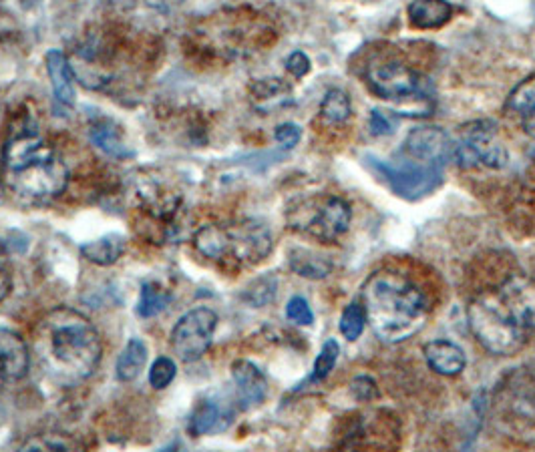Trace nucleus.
<instances>
[{"label":"nucleus","instance_id":"obj_16","mask_svg":"<svg viewBox=\"0 0 535 452\" xmlns=\"http://www.w3.org/2000/svg\"><path fill=\"white\" fill-rule=\"evenodd\" d=\"M453 5L449 0H411L407 9L409 23L419 31H433L445 27L453 19Z\"/></svg>","mask_w":535,"mask_h":452},{"label":"nucleus","instance_id":"obj_18","mask_svg":"<svg viewBox=\"0 0 535 452\" xmlns=\"http://www.w3.org/2000/svg\"><path fill=\"white\" fill-rule=\"evenodd\" d=\"M519 370V368H517ZM509 406L515 414L535 422V362L521 368L509 384Z\"/></svg>","mask_w":535,"mask_h":452},{"label":"nucleus","instance_id":"obj_24","mask_svg":"<svg viewBox=\"0 0 535 452\" xmlns=\"http://www.w3.org/2000/svg\"><path fill=\"white\" fill-rule=\"evenodd\" d=\"M220 420H222L220 406L214 400L206 398V400H200L196 404V408L192 410L190 422H188V430L194 436H204V434L214 432L216 428H220Z\"/></svg>","mask_w":535,"mask_h":452},{"label":"nucleus","instance_id":"obj_13","mask_svg":"<svg viewBox=\"0 0 535 452\" xmlns=\"http://www.w3.org/2000/svg\"><path fill=\"white\" fill-rule=\"evenodd\" d=\"M232 378L238 390V400L244 408L260 406L268 394L264 372L250 360H236L232 364Z\"/></svg>","mask_w":535,"mask_h":452},{"label":"nucleus","instance_id":"obj_8","mask_svg":"<svg viewBox=\"0 0 535 452\" xmlns=\"http://www.w3.org/2000/svg\"><path fill=\"white\" fill-rule=\"evenodd\" d=\"M453 157L463 169H503L509 163V151L499 141V125L491 119L465 123L453 145Z\"/></svg>","mask_w":535,"mask_h":452},{"label":"nucleus","instance_id":"obj_29","mask_svg":"<svg viewBox=\"0 0 535 452\" xmlns=\"http://www.w3.org/2000/svg\"><path fill=\"white\" fill-rule=\"evenodd\" d=\"M175 374H177V368H175V362L173 360H169L165 356L163 358H157L153 362L151 370H149V384L153 388H157V390H163V388H167L173 382Z\"/></svg>","mask_w":535,"mask_h":452},{"label":"nucleus","instance_id":"obj_9","mask_svg":"<svg viewBox=\"0 0 535 452\" xmlns=\"http://www.w3.org/2000/svg\"><path fill=\"white\" fill-rule=\"evenodd\" d=\"M218 328V314L210 308H194L171 330V348L182 362L200 360L212 346Z\"/></svg>","mask_w":535,"mask_h":452},{"label":"nucleus","instance_id":"obj_32","mask_svg":"<svg viewBox=\"0 0 535 452\" xmlns=\"http://www.w3.org/2000/svg\"><path fill=\"white\" fill-rule=\"evenodd\" d=\"M274 139L284 147V149H294L300 139H302V129L296 123H282L274 131Z\"/></svg>","mask_w":535,"mask_h":452},{"label":"nucleus","instance_id":"obj_4","mask_svg":"<svg viewBox=\"0 0 535 452\" xmlns=\"http://www.w3.org/2000/svg\"><path fill=\"white\" fill-rule=\"evenodd\" d=\"M196 250L228 268H252L262 264L274 248L268 225L258 219L210 223L194 236Z\"/></svg>","mask_w":535,"mask_h":452},{"label":"nucleus","instance_id":"obj_19","mask_svg":"<svg viewBox=\"0 0 535 452\" xmlns=\"http://www.w3.org/2000/svg\"><path fill=\"white\" fill-rule=\"evenodd\" d=\"M45 63H47V73L51 77L55 99L71 107L75 103V83L67 55L59 49H51L45 57Z\"/></svg>","mask_w":535,"mask_h":452},{"label":"nucleus","instance_id":"obj_30","mask_svg":"<svg viewBox=\"0 0 535 452\" xmlns=\"http://www.w3.org/2000/svg\"><path fill=\"white\" fill-rule=\"evenodd\" d=\"M286 318L298 326H312L314 324V312L302 296H294L288 300Z\"/></svg>","mask_w":535,"mask_h":452},{"label":"nucleus","instance_id":"obj_31","mask_svg":"<svg viewBox=\"0 0 535 452\" xmlns=\"http://www.w3.org/2000/svg\"><path fill=\"white\" fill-rule=\"evenodd\" d=\"M395 127H397V121H395L391 115H387V113L381 111V109L371 111V117H369V129H371V133H373L375 137L391 135V133L395 131Z\"/></svg>","mask_w":535,"mask_h":452},{"label":"nucleus","instance_id":"obj_11","mask_svg":"<svg viewBox=\"0 0 535 452\" xmlns=\"http://www.w3.org/2000/svg\"><path fill=\"white\" fill-rule=\"evenodd\" d=\"M31 352L27 342L13 330L0 328V388L13 386L29 374Z\"/></svg>","mask_w":535,"mask_h":452},{"label":"nucleus","instance_id":"obj_14","mask_svg":"<svg viewBox=\"0 0 535 452\" xmlns=\"http://www.w3.org/2000/svg\"><path fill=\"white\" fill-rule=\"evenodd\" d=\"M423 356L429 368L441 376H459L467 366V356L461 346L451 340H431L423 346Z\"/></svg>","mask_w":535,"mask_h":452},{"label":"nucleus","instance_id":"obj_2","mask_svg":"<svg viewBox=\"0 0 535 452\" xmlns=\"http://www.w3.org/2000/svg\"><path fill=\"white\" fill-rule=\"evenodd\" d=\"M7 187L25 203H47L69 183V169L57 151L45 143L33 115L19 117L3 147Z\"/></svg>","mask_w":535,"mask_h":452},{"label":"nucleus","instance_id":"obj_12","mask_svg":"<svg viewBox=\"0 0 535 452\" xmlns=\"http://www.w3.org/2000/svg\"><path fill=\"white\" fill-rule=\"evenodd\" d=\"M453 149L449 135L437 127H421L413 129L405 139V151L423 163H435L445 159V155Z\"/></svg>","mask_w":535,"mask_h":452},{"label":"nucleus","instance_id":"obj_3","mask_svg":"<svg viewBox=\"0 0 535 452\" xmlns=\"http://www.w3.org/2000/svg\"><path fill=\"white\" fill-rule=\"evenodd\" d=\"M363 304L375 336L385 344H401L419 334L429 318L423 290L405 274L375 272L363 286Z\"/></svg>","mask_w":535,"mask_h":452},{"label":"nucleus","instance_id":"obj_21","mask_svg":"<svg viewBox=\"0 0 535 452\" xmlns=\"http://www.w3.org/2000/svg\"><path fill=\"white\" fill-rule=\"evenodd\" d=\"M288 264H290V270L294 274H298L300 278H306V280H324L332 272L330 258L316 254V252H310V250H304V248L290 250Z\"/></svg>","mask_w":535,"mask_h":452},{"label":"nucleus","instance_id":"obj_34","mask_svg":"<svg viewBox=\"0 0 535 452\" xmlns=\"http://www.w3.org/2000/svg\"><path fill=\"white\" fill-rule=\"evenodd\" d=\"M310 59L302 53V51H294L288 59H286V71L294 77V79H302L310 73Z\"/></svg>","mask_w":535,"mask_h":452},{"label":"nucleus","instance_id":"obj_35","mask_svg":"<svg viewBox=\"0 0 535 452\" xmlns=\"http://www.w3.org/2000/svg\"><path fill=\"white\" fill-rule=\"evenodd\" d=\"M3 201H5V183H3V179H0V203Z\"/></svg>","mask_w":535,"mask_h":452},{"label":"nucleus","instance_id":"obj_6","mask_svg":"<svg viewBox=\"0 0 535 452\" xmlns=\"http://www.w3.org/2000/svg\"><path fill=\"white\" fill-rule=\"evenodd\" d=\"M467 314L473 336L487 352L495 356H513L525 346L527 330L511 318L495 290L475 296Z\"/></svg>","mask_w":535,"mask_h":452},{"label":"nucleus","instance_id":"obj_7","mask_svg":"<svg viewBox=\"0 0 535 452\" xmlns=\"http://www.w3.org/2000/svg\"><path fill=\"white\" fill-rule=\"evenodd\" d=\"M369 89L385 101H407L411 97H425L429 85L405 59L395 53H377L365 67Z\"/></svg>","mask_w":535,"mask_h":452},{"label":"nucleus","instance_id":"obj_17","mask_svg":"<svg viewBox=\"0 0 535 452\" xmlns=\"http://www.w3.org/2000/svg\"><path fill=\"white\" fill-rule=\"evenodd\" d=\"M250 99L258 111L268 115L276 109L288 107L294 97H292V87L288 83H284L282 79L270 77V79H260L252 83Z\"/></svg>","mask_w":535,"mask_h":452},{"label":"nucleus","instance_id":"obj_25","mask_svg":"<svg viewBox=\"0 0 535 452\" xmlns=\"http://www.w3.org/2000/svg\"><path fill=\"white\" fill-rule=\"evenodd\" d=\"M352 113V105H350V97L346 91L342 89H330L320 103V117L328 123V125H342L350 119Z\"/></svg>","mask_w":535,"mask_h":452},{"label":"nucleus","instance_id":"obj_1","mask_svg":"<svg viewBox=\"0 0 535 452\" xmlns=\"http://www.w3.org/2000/svg\"><path fill=\"white\" fill-rule=\"evenodd\" d=\"M33 352L53 382L77 386L99 368L103 344L89 318L71 308H55L39 324Z\"/></svg>","mask_w":535,"mask_h":452},{"label":"nucleus","instance_id":"obj_22","mask_svg":"<svg viewBox=\"0 0 535 452\" xmlns=\"http://www.w3.org/2000/svg\"><path fill=\"white\" fill-rule=\"evenodd\" d=\"M125 252V240L119 234L103 236L81 246V256L95 266H113Z\"/></svg>","mask_w":535,"mask_h":452},{"label":"nucleus","instance_id":"obj_10","mask_svg":"<svg viewBox=\"0 0 535 452\" xmlns=\"http://www.w3.org/2000/svg\"><path fill=\"white\" fill-rule=\"evenodd\" d=\"M495 292L505 310L523 330H535V278L513 274Z\"/></svg>","mask_w":535,"mask_h":452},{"label":"nucleus","instance_id":"obj_27","mask_svg":"<svg viewBox=\"0 0 535 452\" xmlns=\"http://www.w3.org/2000/svg\"><path fill=\"white\" fill-rule=\"evenodd\" d=\"M169 304H171V294L169 292H165L161 286H157L153 282H145L141 286L137 314L141 318H153V316L161 314Z\"/></svg>","mask_w":535,"mask_h":452},{"label":"nucleus","instance_id":"obj_33","mask_svg":"<svg viewBox=\"0 0 535 452\" xmlns=\"http://www.w3.org/2000/svg\"><path fill=\"white\" fill-rule=\"evenodd\" d=\"M350 390H352L356 400H373V398L379 396V388H377L375 380L369 378V376L354 378L352 384H350Z\"/></svg>","mask_w":535,"mask_h":452},{"label":"nucleus","instance_id":"obj_5","mask_svg":"<svg viewBox=\"0 0 535 452\" xmlns=\"http://www.w3.org/2000/svg\"><path fill=\"white\" fill-rule=\"evenodd\" d=\"M288 228L320 244L340 240L352 223V207L346 199L328 193L300 197L286 209Z\"/></svg>","mask_w":535,"mask_h":452},{"label":"nucleus","instance_id":"obj_20","mask_svg":"<svg viewBox=\"0 0 535 452\" xmlns=\"http://www.w3.org/2000/svg\"><path fill=\"white\" fill-rule=\"evenodd\" d=\"M89 139L91 143L101 149L105 155L113 157V159H127L133 157V151L129 149V145L125 143L121 131L109 121V119H101L95 121L89 127Z\"/></svg>","mask_w":535,"mask_h":452},{"label":"nucleus","instance_id":"obj_28","mask_svg":"<svg viewBox=\"0 0 535 452\" xmlns=\"http://www.w3.org/2000/svg\"><path fill=\"white\" fill-rule=\"evenodd\" d=\"M338 356H340V346L336 340H326L322 344V350L320 354L316 356L314 360V368H312V376H310V382H322L330 376V372L334 370L336 362H338Z\"/></svg>","mask_w":535,"mask_h":452},{"label":"nucleus","instance_id":"obj_23","mask_svg":"<svg viewBox=\"0 0 535 452\" xmlns=\"http://www.w3.org/2000/svg\"><path fill=\"white\" fill-rule=\"evenodd\" d=\"M147 362V346L143 340L139 338H131L127 342V346L123 348V352L119 354V360H117V366H115V374L121 382H133L143 366Z\"/></svg>","mask_w":535,"mask_h":452},{"label":"nucleus","instance_id":"obj_15","mask_svg":"<svg viewBox=\"0 0 535 452\" xmlns=\"http://www.w3.org/2000/svg\"><path fill=\"white\" fill-rule=\"evenodd\" d=\"M505 109L515 117L523 133L535 139V75L523 79L509 93Z\"/></svg>","mask_w":535,"mask_h":452},{"label":"nucleus","instance_id":"obj_26","mask_svg":"<svg viewBox=\"0 0 535 452\" xmlns=\"http://www.w3.org/2000/svg\"><path fill=\"white\" fill-rule=\"evenodd\" d=\"M367 324L369 320H367V310H365L363 300H354L344 308L340 322H338V330L342 338H346L348 342H356L363 336Z\"/></svg>","mask_w":535,"mask_h":452}]
</instances>
